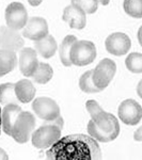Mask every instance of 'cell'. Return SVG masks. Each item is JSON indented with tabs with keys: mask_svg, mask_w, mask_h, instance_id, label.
<instances>
[{
	"mask_svg": "<svg viewBox=\"0 0 142 160\" xmlns=\"http://www.w3.org/2000/svg\"><path fill=\"white\" fill-rule=\"evenodd\" d=\"M97 1H99V3H100L102 6H108L110 0H97Z\"/></svg>",
	"mask_w": 142,
	"mask_h": 160,
	"instance_id": "f546056e",
	"label": "cell"
},
{
	"mask_svg": "<svg viewBox=\"0 0 142 160\" xmlns=\"http://www.w3.org/2000/svg\"><path fill=\"white\" fill-rule=\"evenodd\" d=\"M0 135H1V108H0Z\"/></svg>",
	"mask_w": 142,
	"mask_h": 160,
	"instance_id": "4dcf8cb0",
	"label": "cell"
},
{
	"mask_svg": "<svg viewBox=\"0 0 142 160\" xmlns=\"http://www.w3.org/2000/svg\"><path fill=\"white\" fill-rule=\"evenodd\" d=\"M18 58L16 52L11 50L0 49V77L11 73L16 68Z\"/></svg>",
	"mask_w": 142,
	"mask_h": 160,
	"instance_id": "e0dca14e",
	"label": "cell"
},
{
	"mask_svg": "<svg viewBox=\"0 0 142 160\" xmlns=\"http://www.w3.org/2000/svg\"><path fill=\"white\" fill-rule=\"evenodd\" d=\"M25 46V41L18 30L12 29L8 26L0 27V49L19 51Z\"/></svg>",
	"mask_w": 142,
	"mask_h": 160,
	"instance_id": "30bf717a",
	"label": "cell"
},
{
	"mask_svg": "<svg viewBox=\"0 0 142 160\" xmlns=\"http://www.w3.org/2000/svg\"><path fill=\"white\" fill-rule=\"evenodd\" d=\"M72 3L80 8L86 14H93L99 9L97 0H72Z\"/></svg>",
	"mask_w": 142,
	"mask_h": 160,
	"instance_id": "cb8c5ba5",
	"label": "cell"
},
{
	"mask_svg": "<svg viewBox=\"0 0 142 160\" xmlns=\"http://www.w3.org/2000/svg\"><path fill=\"white\" fill-rule=\"evenodd\" d=\"M141 86H142V81H139L138 83V96L142 98V93H141Z\"/></svg>",
	"mask_w": 142,
	"mask_h": 160,
	"instance_id": "f1b7e54d",
	"label": "cell"
},
{
	"mask_svg": "<svg viewBox=\"0 0 142 160\" xmlns=\"http://www.w3.org/2000/svg\"><path fill=\"white\" fill-rule=\"evenodd\" d=\"M34 47L35 51L38 55L45 59H49L51 57H53L57 49H58V45H57L55 38L50 34H47L45 38H41L38 41H35Z\"/></svg>",
	"mask_w": 142,
	"mask_h": 160,
	"instance_id": "2e32d148",
	"label": "cell"
},
{
	"mask_svg": "<svg viewBox=\"0 0 142 160\" xmlns=\"http://www.w3.org/2000/svg\"><path fill=\"white\" fill-rule=\"evenodd\" d=\"M123 9L126 14L134 18H141L142 0H124Z\"/></svg>",
	"mask_w": 142,
	"mask_h": 160,
	"instance_id": "7402d4cb",
	"label": "cell"
},
{
	"mask_svg": "<svg viewBox=\"0 0 142 160\" xmlns=\"http://www.w3.org/2000/svg\"><path fill=\"white\" fill-rule=\"evenodd\" d=\"M77 41V38L75 35H66L62 41L60 47H59V56H60L61 63L64 66H72L71 59H69V51H71L72 45Z\"/></svg>",
	"mask_w": 142,
	"mask_h": 160,
	"instance_id": "d6986e66",
	"label": "cell"
},
{
	"mask_svg": "<svg viewBox=\"0 0 142 160\" xmlns=\"http://www.w3.org/2000/svg\"><path fill=\"white\" fill-rule=\"evenodd\" d=\"M4 17L8 27L15 30H20L28 22V12L23 3L12 2L7 7Z\"/></svg>",
	"mask_w": 142,
	"mask_h": 160,
	"instance_id": "9c48e42d",
	"label": "cell"
},
{
	"mask_svg": "<svg viewBox=\"0 0 142 160\" xmlns=\"http://www.w3.org/2000/svg\"><path fill=\"white\" fill-rule=\"evenodd\" d=\"M38 52L30 47H24L19 50L18 56V66L20 73L25 77H32L38 65Z\"/></svg>",
	"mask_w": 142,
	"mask_h": 160,
	"instance_id": "4fadbf2b",
	"label": "cell"
},
{
	"mask_svg": "<svg viewBox=\"0 0 142 160\" xmlns=\"http://www.w3.org/2000/svg\"><path fill=\"white\" fill-rule=\"evenodd\" d=\"M131 46L130 38L123 32H115L110 34L105 41V47L113 56H124L129 51Z\"/></svg>",
	"mask_w": 142,
	"mask_h": 160,
	"instance_id": "7c38bea8",
	"label": "cell"
},
{
	"mask_svg": "<svg viewBox=\"0 0 142 160\" xmlns=\"http://www.w3.org/2000/svg\"><path fill=\"white\" fill-rule=\"evenodd\" d=\"M27 1L29 2L30 6H32V7H38V6H40V4L42 3L43 0H27Z\"/></svg>",
	"mask_w": 142,
	"mask_h": 160,
	"instance_id": "83f0119b",
	"label": "cell"
},
{
	"mask_svg": "<svg viewBox=\"0 0 142 160\" xmlns=\"http://www.w3.org/2000/svg\"><path fill=\"white\" fill-rule=\"evenodd\" d=\"M14 83L7 82V83L0 84V104L9 105V104H17L18 99L15 94Z\"/></svg>",
	"mask_w": 142,
	"mask_h": 160,
	"instance_id": "ffe728a7",
	"label": "cell"
},
{
	"mask_svg": "<svg viewBox=\"0 0 142 160\" xmlns=\"http://www.w3.org/2000/svg\"><path fill=\"white\" fill-rule=\"evenodd\" d=\"M95 58H96V47L90 41H76L72 45L71 51H69V59L73 65H89L95 60Z\"/></svg>",
	"mask_w": 142,
	"mask_h": 160,
	"instance_id": "5b68a950",
	"label": "cell"
},
{
	"mask_svg": "<svg viewBox=\"0 0 142 160\" xmlns=\"http://www.w3.org/2000/svg\"><path fill=\"white\" fill-rule=\"evenodd\" d=\"M32 109L40 118L51 122L60 117V107L53 98L49 97H38L32 102Z\"/></svg>",
	"mask_w": 142,
	"mask_h": 160,
	"instance_id": "52a82bcc",
	"label": "cell"
},
{
	"mask_svg": "<svg viewBox=\"0 0 142 160\" xmlns=\"http://www.w3.org/2000/svg\"><path fill=\"white\" fill-rule=\"evenodd\" d=\"M86 108H87V111L89 112V114L91 118L94 117L95 114H97V113L103 110V108L100 107V106L97 104L96 100H94V99L88 100L87 104H86Z\"/></svg>",
	"mask_w": 142,
	"mask_h": 160,
	"instance_id": "d4e9b609",
	"label": "cell"
},
{
	"mask_svg": "<svg viewBox=\"0 0 142 160\" xmlns=\"http://www.w3.org/2000/svg\"><path fill=\"white\" fill-rule=\"evenodd\" d=\"M87 129L89 136L96 141L107 143L115 140L120 135V123L113 114L102 110L91 118Z\"/></svg>",
	"mask_w": 142,
	"mask_h": 160,
	"instance_id": "3957f363",
	"label": "cell"
},
{
	"mask_svg": "<svg viewBox=\"0 0 142 160\" xmlns=\"http://www.w3.org/2000/svg\"><path fill=\"white\" fill-rule=\"evenodd\" d=\"M53 76V69L47 63H42L40 62L37 69L32 75V78L37 83L46 84L50 81Z\"/></svg>",
	"mask_w": 142,
	"mask_h": 160,
	"instance_id": "ac0fdd59",
	"label": "cell"
},
{
	"mask_svg": "<svg viewBox=\"0 0 142 160\" xmlns=\"http://www.w3.org/2000/svg\"><path fill=\"white\" fill-rule=\"evenodd\" d=\"M79 7L71 3L63 10L62 14V19L72 29L81 30L86 27L87 24V16Z\"/></svg>",
	"mask_w": 142,
	"mask_h": 160,
	"instance_id": "5bb4252c",
	"label": "cell"
},
{
	"mask_svg": "<svg viewBox=\"0 0 142 160\" xmlns=\"http://www.w3.org/2000/svg\"><path fill=\"white\" fill-rule=\"evenodd\" d=\"M119 118L126 125H137L142 118V108L138 102L134 99H125L119 106Z\"/></svg>",
	"mask_w": 142,
	"mask_h": 160,
	"instance_id": "ba28073f",
	"label": "cell"
},
{
	"mask_svg": "<svg viewBox=\"0 0 142 160\" xmlns=\"http://www.w3.org/2000/svg\"><path fill=\"white\" fill-rule=\"evenodd\" d=\"M14 89L17 99H18L19 102H23V104L30 102L34 98L35 93H37L34 86L29 79H22L17 81L14 86Z\"/></svg>",
	"mask_w": 142,
	"mask_h": 160,
	"instance_id": "9a60e30c",
	"label": "cell"
},
{
	"mask_svg": "<svg viewBox=\"0 0 142 160\" xmlns=\"http://www.w3.org/2000/svg\"><path fill=\"white\" fill-rule=\"evenodd\" d=\"M103 158L99 142L91 136L74 133L60 138L46 152L49 160H99Z\"/></svg>",
	"mask_w": 142,
	"mask_h": 160,
	"instance_id": "6da1fadb",
	"label": "cell"
},
{
	"mask_svg": "<svg viewBox=\"0 0 142 160\" xmlns=\"http://www.w3.org/2000/svg\"><path fill=\"white\" fill-rule=\"evenodd\" d=\"M62 128L57 124L48 122V124L41 126L40 128L33 130L31 135V142L34 148L38 149L48 148L61 138Z\"/></svg>",
	"mask_w": 142,
	"mask_h": 160,
	"instance_id": "277c9868",
	"label": "cell"
},
{
	"mask_svg": "<svg viewBox=\"0 0 142 160\" xmlns=\"http://www.w3.org/2000/svg\"><path fill=\"white\" fill-rule=\"evenodd\" d=\"M34 128V115L29 111H24L17 104L6 105L1 110V129L17 143H27Z\"/></svg>",
	"mask_w": 142,
	"mask_h": 160,
	"instance_id": "7a4b0ae2",
	"label": "cell"
},
{
	"mask_svg": "<svg viewBox=\"0 0 142 160\" xmlns=\"http://www.w3.org/2000/svg\"><path fill=\"white\" fill-rule=\"evenodd\" d=\"M134 138L136 141H142V127H139L135 133H134Z\"/></svg>",
	"mask_w": 142,
	"mask_h": 160,
	"instance_id": "484cf974",
	"label": "cell"
},
{
	"mask_svg": "<svg viewBox=\"0 0 142 160\" xmlns=\"http://www.w3.org/2000/svg\"><path fill=\"white\" fill-rule=\"evenodd\" d=\"M23 37L29 38L32 41H38L41 38H45L47 34H49L48 24L45 18L43 17H31L28 18V22H26L25 27L23 28Z\"/></svg>",
	"mask_w": 142,
	"mask_h": 160,
	"instance_id": "8fae6325",
	"label": "cell"
},
{
	"mask_svg": "<svg viewBox=\"0 0 142 160\" xmlns=\"http://www.w3.org/2000/svg\"><path fill=\"white\" fill-rule=\"evenodd\" d=\"M9 159V155L3 148H0V160H8Z\"/></svg>",
	"mask_w": 142,
	"mask_h": 160,
	"instance_id": "4316f807",
	"label": "cell"
},
{
	"mask_svg": "<svg viewBox=\"0 0 142 160\" xmlns=\"http://www.w3.org/2000/svg\"><path fill=\"white\" fill-rule=\"evenodd\" d=\"M125 65L131 73H142V55L140 52H131L125 60Z\"/></svg>",
	"mask_w": 142,
	"mask_h": 160,
	"instance_id": "603a6c76",
	"label": "cell"
},
{
	"mask_svg": "<svg viewBox=\"0 0 142 160\" xmlns=\"http://www.w3.org/2000/svg\"><path fill=\"white\" fill-rule=\"evenodd\" d=\"M92 74H93V69L86 72V73L82 74L81 77L79 78V88H80V90L82 92L88 93V94L100 92V90L97 89V88L95 87L94 82H93Z\"/></svg>",
	"mask_w": 142,
	"mask_h": 160,
	"instance_id": "44dd1931",
	"label": "cell"
},
{
	"mask_svg": "<svg viewBox=\"0 0 142 160\" xmlns=\"http://www.w3.org/2000/svg\"><path fill=\"white\" fill-rule=\"evenodd\" d=\"M117 73V64L111 59H103L93 69L92 79L95 87L103 91L110 84Z\"/></svg>",
	"mask_w": 142,
	"mask_h": 160,
	"instance_id": "8992f818",
	"label": "cell"
}]
</instances>
